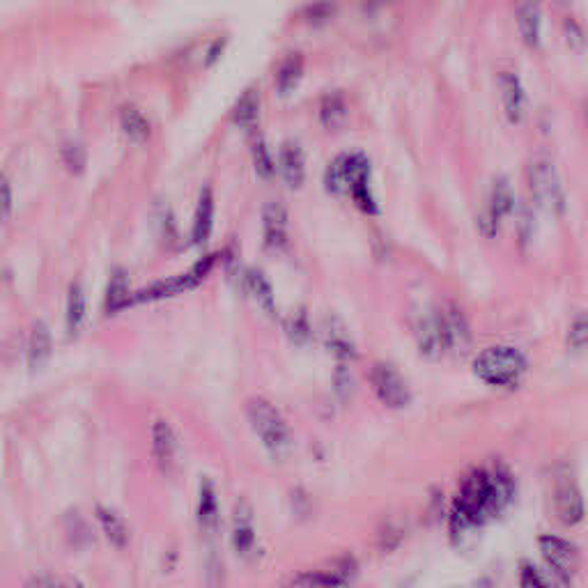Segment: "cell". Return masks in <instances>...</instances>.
<instances>
[{"label": "cell", "instance_id": "1", "mask_svg": "<svg viewBox=\"0 0 588 588\" xmlns=\"http://www.w3.org/2000/svg\"><path fill=\"white\" fill-rule=\"evenodd\" d=\"M513 492L515 485L511 473L501 464L472 472L457 492L455 506H453V529L464 533L485 524L487 520L503 513V508L511 503Z\"/></svg>", "mask_w": 588, "mask_h": 588}, {"label": "cell", "instance_id": "2", "mask_svg": "<svg viewBox=\"0 0 588 588\" xmlns=\"http://www.w3.org/2000/svg\"><path fill=\"white\" fill-rule=\"evenodd\" d=\"M526 373V359L508 345L487 347L473 361V374L490 386H517Z\"/></svg>", "mask_w": 588, "mask_h": 588}, {"label": "cell", "instance_id": "3", "mask_svg": "<svg viewBox=\"0 0 588 588\" xmlns=\"http://www.w3.org/2000/svg\"><path fill=\"white\" fill-rule=\"evenodd\" d=\"M246 416L251 428H254V433L258 434V439L263 442V446L267 448L269 453H274V455H283V453L290 451L292 446L290 425H287L283 414L278 412L269 400L264 398L248 400Z\"/></svg>", "mask_w": 588, "mask_h": 588}, {"label": "cell", "instance_id": "4", "mask_svg": "<svg viewBox=\"0 0 588 588\" xmlns=\"http://www.w3.org/2000/svg\"><path fill=\"white\" fill-rule=\"evenodd\" d=\"M526 180H529V191L533 195L535 204L543 212L552 216L563 214L565 209V194L561 177L554 168V161L550 156H533L526 168Z\"/></svg>", "mask_w": 588, "mask_h": 588}, {"label": "cell", "instance_id": "5", "mask_svg": "<svg viewBox=\"0 0 588 588\" xmlns=\"http://www.w3.org/2000/svg\"><path fill=\"white\" fill-rule=\"evenodd\" d=\"M364 182H370V164L359 152L341 154L326 171V189L331 194H352V189Z\"/></svg>", "mask_w": 588, "mask_h": 588}, {"label": "cell", "instance_id": "6", "mask_svg": "<svg viewBox=\"0 0 588 588\" xmlns=\"http://www.w3.org/2000/svg\"><path fill=\"white\" fill-rule=\"evenodd\" d=\"M370 384H373L374 395L391 409L407 407L412 395H409L407 382L403 380V374L389 364H374L370 370Z\"/></svg>", "mask_w": 588, "mask_h": 588}, {"label": "cell", "instance_id": "7", "mask_svg": "<svg viewBox=\"0 0 588 588\" xmlns=\"http://www.w3.org/2000/svg\"><path fill=\"white\" fill-rule=\"evenodd\" d=\"M496 90H499L501 108L511 125H520L526 115V90L522 76L515 69H499L496 72Z\"/></svg>", "mask_w": 588, "mask_h": 588}, {"label": "cell", "instance_id": "8", "mask_svg": "<svg viewBox=\"0 0 588 588\" xmlns=\"http://www.w3.org/2000/svg\"><path fill=\"white\" fill-rule=\"evenodd\" d=\"M554 508H556V517H559L565 526H573L577 524V522H582L583 517L582 492H579L577 481H574L573 473H570L568 469H561V472L556 473Z\"/></svg>", "mask_w": 588, "mask_h": 588}, {"label": "cell", "instance_id": "9", "mask_svg": "<svg viewBox=\"0 0 588 588\" xmlns=\"http://www.w3.org/2000/svg\"><path fill=\"white\" fill-rule=\"evenodd\" d=\"M515 25L522 45L529 51H540L544 42V10L540 0H517Z\"/></svg>", "mask_w": 588, "mask_h": 588}, {"label": "cell", "instance_id": "10", "mask_svg": "<svg viewBox=\"0 0 588 588\" xmlns=\"http://www.w3.org/2000/svg\"><path fill=\"white\" fill-rule=\"evenodd\" d=\"M439 335H442L443 352L451 354H467L469 345H472V334H469V324L455 306H443L437 313Z\"/></svg>", "mask_w": 588, "mask_h": 588}, {"label": "cell", "instance_id": "11", "mask_svg": "<svg viewBox=\"0 0 588 588\" xmlns=\"http://www.w3.org/2000/svg\"><path fill=\"white\" fill-rule=\"evenodd\" d=\"M540 552H543L544 563L550 565L556 577H561L563 582H570L579 570V554L574 544H570L568 540L556 538V535H543Z\"/></svg>", "mask_w": 588, "mask_h": 588}, {"label": "cell", "instance_id": "12", "mask_svg": "<svg viewBox=\"0 0 588 588\" xmlns=\"http://www.w3.org/2000/svg\"><path fill=\"white\" fill-rule=\"evenodd\" d=\"M513 209V194L511 186H508L506 180H496L492 184L490 195H487V203L481 212V219H478V225H481L483 234L485 237H494L499 233L501 221L511 214Z\"/></svg>", "mask_w": 588, "mask_h": 588}, {"label": "cell", "instance_id": "13", "mask_svg": "<svg viewBox=\"0 0 588 588\" xmlns=\"http://www.w3.org/2000/svg\"><path fill=\"white\" fill-rule=\"evenodd\" d=\"M152 451H154L156 464L165 476H171L177 467V457H180V446L173 428L165 421H154L152 424Z\"/></svg>", "mask_w": 588, "mask_h": 588}, {"label": "cell", "instance_id": "14", "mask_svg": "<svg viewBox=\"0 0 588 588\" xmlns=\"http://www.w3.org/2000/svg\"><path fill=\"white\" fill-rule=\"evenodd\" d=\"M304 74H306V58L299 51H290L281 58L274 72V88L281 97H290L299 88Z\"/></svg>", "mask_w": 588, "mask_h": 588}, {"label": "cell", "instance_id": "15", "mask_svg": "<svg viewBox=\"0 0 588 588\" xmlns=\"http://www.w3.org/2000/svg\"><path fill=\"white\" fill-rule=\"evenodd\" d=\"M260 108H263L260 90L255 88V85H251V88L244 90L237 102H234L233 111H230V122H233L234 127L242 129V132L254 134L255 129H258Z\"/></svg>", "mask_w": 588, "mask_h": 588}, {"label": "cell", "instance_id": "16", "mask_svg": "<svg viewBox=\"0 0 588 588\" xmlns=\"http://www.w3.org/2000/svg\"><path fill=\"white\" fill-rule=\"evenodd\" d=\"M341 15L338 0H306L297 10L299 24L311 30H324Z\"/></svg>", "mask_w": 588, "mask_h": 588}, {"label": "cell", "instance_id": "17", "mask_svg": "<svg viewBox=\"0 0 588 588\" xmlns=\"http://www.w3.org/2000/svg\"><path fill=\"white\" fill-rule=\"evenodd\" d=\"M263 237L269 248H281L287 242V209L278 200L263 207Z\"/></svg>", "mask_w": 588, "mask_h": 588}, {"label": "cell", "instance_id": "18", "mask_svg": "<svg viewBox=\"0 0 588 588\" xmlns=\"http://www.w3.org/2000/svg\"><path fill=\"white\" fill-rule=\"evenodd\" d=\"M233 544H234V552H237L239 556H244V559L255 552L254 517H251V508H248L244 501L237 506V511H234Z\"/></svg>", "mask_w": 588, "mask_h": 588}, {"label": "cell", "instance_id": "19", "mask_svg": "<svg viewBox=\"0 0 588 588\" xmlns=\"http://www.w3.org/2000/svg\"><path fill=\"white\" fill-rule=\"evenodd\" d=\"M51 352H54V335H51L49 326L45 322H35L33 331H30V343H28V368L33 373L45 368L51 359Z\"/></svg>", "mask_w": 588, "mask_h": 588}, {"label": "cell", "instance_id": "20", "mask_svg": "<svg viewBox=\"0 0 588 588\" xmlns=\"http://www.w3.org/2000/svg\"><path fill=\"white\" fill-rule=\"evenodd\" d=\"M317 117H320L322 127L329 129V132L341 129L347 122V117H350V104H347L345 95H343L341 90H334V93L324 95V97L320 99Z\"/></svg>", "mask_w": 588, "mask_h": 588}, {"label": "cell", "instance_id": "21", "mask_svg": "<svg viewBox=\"0 0 588 588\" xmlns=\"http://www.w3.org/2000/svg\"><path fill=\"white\" fill-rule=\"evenodd\" d=\"M278 171H281L283 180L290 189H299L306 177V164H304V154L299 150L297 143H285L278 154Z\"/></svg>", "mask_w": 588, "mask_h": 588}, {"label": "cell", "instance_id": "22", "mask_svg": "<svg viewBox=\"0 0 588 588\" xmlns=\"http://www.w3.org/2000/svg\"><path fill=\"white\" fill-rule=\"evenodd\" d=\"M120 127L122 134L132 143H138V145L147 143L152 136L150 120H147L145 113L138 106H134V104H125V106L120 108Z\"/></svg>", "mask_w": 588, "mask_h": 588}, {"label": "cell", "instance_id": "23", "mask_svg": "<svg viewBox=\"0 0 588 588\" xmlns=\"http://www.w3.org/2000/svg\"><path fill=\"white\" fill-rule=\"evenodd\" d=\"M242 281L246 292H251V297L260 304V308H263L267 315H276V297H274V287L272 283L267 281V276H264L260 269H246Z\"/></svg>", "mask_w": 588, "mask_h": 588}, {"label": "cell", "instance_id": "24", "mask_svg": "<svg viewBox=\"0 0 588 588\" xmlns=\"http://www.w3.org/2000/svg\"><path fill=\"white\" fill-rule=\"evenodd\" d=\"M212 224H214V195L212 191L203 189L198 200V209H195L194 228H191V242L203 246L212 234Z\"/></svg>", "mask_w": 588, "mask_h": 588}, {"label": "cell", "instance_id": "25", "mask_svg": "<svg viewBox=\"0 0 588 588\" xmlns=\"http://www.w3.org/2000/svg\"><path fill=\"white\" fill-rule=\"evenodd\" d=\"M198 524L203 531H216L219 526V496H216L214 483L204 478L200 485L198 499Z\"/></svg>", "mask_w": 588, "mask_h": 588}, {"label": "cell", "instance_id": "26", "mask_svg": "<svg viewBox=\"0 0 588 588\" xmlns=\"http://www.w3.org/2000/svg\"><path fill=\"white\" fill-rule=\"evenodd\" d=\"M95 515H97L99 524H102L104 535H106V538L111 540V544H115L117 550L127 547V544H129V526H127V522L122 520V517L117 515L115 511H111V508H106V506L95 508Z\"/></svg>", "mask_w": 588, "mask_h": 588}, {"label": "cell", "instance_id": "27", "mask_svg": "<svg viewBox=\"0 0 588 588\" xmlns=\"http://www.w3.org/2000/svg\"><path fill=\"white\" fill-rule=\"evenodd\" d=\"M132 302V292H129V274L125 269H115L111 274V281L106 287V311L115 313Z\"/></svg>", "mask_w": 588, "mask_h": 588}, {"label": "cell", "instance_id": "28", "mask_svg": "<svg viewBox=\"0 0 588 588\" xmlns=\"http://www.w3.org/2000/svg\"><path fill=\"white\" fill-rule=\"evenodd\" d=\"M561 37H563V45L568 46L573 54H582L588 46V33L583 28L582 21L574 15H565L561 19Z\"/></svg>", "mask_w": 588, "mask_h": 588}, {"label": "cell", "instance_id": "29", "mask_svg": "<svg viewBox=\"0 0 588 588\" xmlns=\"http://www.w3.org/2000/svg\"><path fill=\"white\" fill-rule=\"evenodd\" d=\"M67 329L72 334H76L81 329V324L85 322V292L78 283L69 285V297H67Z\"/></svg>", "mask_w": 588, "mask_h": 588}, {"label": "cell", "instance_id": "30", "mask_svg": "<svg viewBox=\"0 0 588 588\" xmlns=\"http://www.w3.org/2000/svg\"><path fill=\"white\" fill-rule=\"evenodd\" d=\"M326 345L341 359H352L354 356V343H352L350 334L338 322H329V326H326Z\"/></svg>", "mask_w": 588, "mask_h": 588}, {"label": "cell", "instance_id": "31", "mask_svg": "<svg viewBox=\"0 0 588 588\" xmlns=\"http://www.w3.org/2000/svg\"><path fill=\"white\" fill-rule=\"evenodd\" d=\"M251 152H254V165L258 177H263V180H272L274 173H276V165H274L272 154H269L267 143H264L263 138H254V143H251Z\"/></svg>", "mask_w": 588, "mask_h": 588}, {"label": "cell", "instance_id": "32", "mask_svg": "<svg viewBox=\"0 0 588 588\" xmlns=\"http://www.w3.org/2000/svg\"><path fill=\"white\" fill-rule=\"evenodd\" d=\"M285 331H287V335H290L292 343H297V345H306V343L311 341V324H308L306 313L297 311L292 317H287Z\"/></svg>", "mask_w": 588, "mask_h": 588}, {"label": "cell", "instance_id": "33", "mask_svg": "<svg viewBox=\"0 0 588 588\" xmlns=\"http://www.w3.org/2000/svg\"><path fill=\"white\" fill-rule=\"evenodd\" d=\"M60 154H63V164L67 165V171L72 173H83L85 171V150H83L78 143L69 141L65 143L63 150H60Z\"/></svg>", "mask_w": 588, "mask_h": 588}, {"label": "cell", "instance_id": "34", "mask_svg": "<svg viewBox=\"0 0 588 588\" xmlns=\"http://www.w3.org/2000/svg\"><path fill=\"white\" fill-rule=\"evenodd\" d=\"M228 45H230L228 35H219V37L212 39V42L207 45V49H204V55H203L204 67H214V65L225 55Z\"/></svg>", "mask_w": 588, "mask_h": 588}, {"label": "cell", "instance_id": "35", "mask_svg": "<svg viewBox=\"0 0 588 588\" xmlns=\"http://www.w3.org/2000/svg\"><path fill=\"white\" fill-rule=\"evenodd\" d=\"M568 343L570 347H574V350H582V347L588 345V317L582 315L570 324Z\"/></svg>", "mask_w": 588, "mask_h": 588}, {"label": "cell", "instance_id": "36", "mask_svg": "<svg viewBox=\"0 0 588 588\" xmlns=\"http://www.w3.org/2000/svg\"><path fill=\"white\" fill-rule=\"evenodd\" d=\"M67 531H69V540H72L76 547H85V544L93 540V535H90V529L88 524L81 520V517H69L67 522Z\"/></svg>", "mask_w": 588, "mask_h": 588}, {"label": "cell", "instance_id": "37", "mask_svg": "<svg viewBox=\"0 0 588 588\" xmlns=\"http://www.w3.org/2000/svg\"><path fill=\"white\" fill-rule=\"evenodd\" d=\"M356 3H359V10L364 16H380L382 12L394 7L398 0H356Z\"/></svg>", "mask_w": 588, "mask_h": 588}, {"label": "cell", "instance_id": "38", "mask_svg": "<svg viewBox=\"0 0 588 588\" xmlns=\"http://www.w3.org/2000/svg\"><path fill=\"white\" fill-rule=\"evenodd\" d=\"M520 583L526 588H544L547 586V579L540 577V573L531 565H522V574H520Z\"/></svg>", "mask_w": 588, "mask_h": 588}, {"label": "cell", "instance_id": "39", "mask_svg": "<svg viewBox=\"0 0 588 588\" xmlns=\"http://www.w3.org/2000/svg\"><path fill=\"white\" fill-rule=\"evenodd\" d=\"M12 209V186L7 177L0 175V219H5Z\"/></svg>", "mask_w": 588, "mask_h": 588}, {"label": "cell", "instance_id": "40", "mask_svg": "<svg viewBox=\"0 0 588 588\" xmlns=\"http://www.w3.org/2000/svg\"><path fill=\"white\" fill-rule=\"evenodd\" d=\"M583 125H586V134H588V99L583 102Z\"/></svg>", "mask_w": 588, "mask_h": 588}]
</instances>
